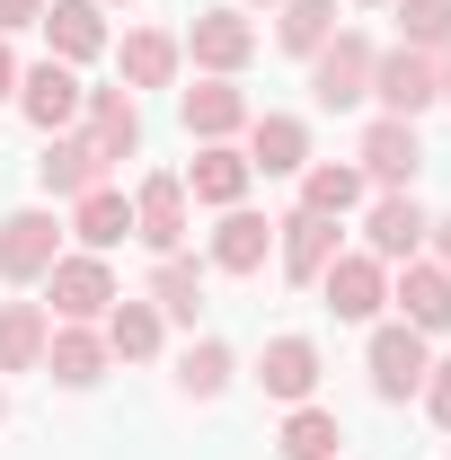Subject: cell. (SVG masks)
I'll use <instances>...</instances> for the list:
<instances>
[{
	"label": "cell",
	"instance_id": "16",
	"mask_svg": "<svg viewBox=\"0 0 451 460\" xmlns=\"http://www.w3.org/2000/svg\"><path fill=\"white\" fill-rule=\"evenodd\" d=\"M248 186H257V169H248V151H239V142H195L186 204H213V213H230V204H248Z\"/></svg>",
	"mask_w": 451,
	"mask_h": 460
},
{
	"label": "cell",
	"instance_id": "18",
	"mask_svg": "<svg viewBox=\"0 0 451 460\" xmlns=\"http://www.w3.org/2000/svg\"><path fill=\"white\" fill-rule=\"evenodd\" d=\"M177 115H186V133L195 142H230V133H248V89L239 80H195V89H177Z\"/></svg>",
	"mask_w": 451,
	"mask_h": 460
},
{
	"label": "cell",
	"instance_id": "7",
	"mask_svg": "<svg viewBox=\"0 0 451 460\" xmlns=\"http://www.w3.org/2000/svg\"><path fill=\"white\" fill-rule=\"evenodd\" d=\"M62 257V222L45 204H18V213H0V284H45Z\"/></svg>",
	"mask_w": 451,
	"mask_h": 460
},
{
	"label": "cell",
	"instance_id": "34",
	"mask_svg": "<svg viewBox=\"0 0 451 460\" xmlns=\"http://www.w3.org/2000/svg\"><path fill=\"white\" fill-rule=\"evenodd\" d=\"M45 18V0H0V36H18V27H36Z\"/></svg>",
	"mask_w": 451,
	"mask_h": 460
},
{
	"label": "cell",
	"instance_id": "11",
	"mask_svg": "<svg viewBox=\"0 0 451 460\" xmlns=\"http://www.w3.org/2000/svg\"><path fill=\"white\" fill-rule=\"evenodd\" d=\"M425 230H434V213L416 204V186H398V195H372V204H363V248H372L381 266L425 257Z\"/></svg>",
	"mask_w": 451,
	"mask_h": 460
},
{
	"label": "cell",
	"instance_id": "25",
	"mask_svg": "<svg viewBox=\"0 0 451 460\" xmlns=\"http://www.w3.org/2000/svg\"><path fill=\"white\" fill-rule=\"evenodd\" d=\"M142 301L169 319V328H195V310H204V266L177 248V257H151V284H142Z\"/></svg>",
	"mask_w": 451,
	"mask_h": 460
},
{
	"label": "cell",
	"instance_id": "19",
	"mask_svg": "<svg viewBox=\"0 0 451 460\" xmlns=\"http://www.w3.org/2000/svg\"><path fill=\"white\" fill-rule=\"evenodd\" d=\"M36 27H45L54 62H71V71L107 54V9H98V0H45V18H36Z\"/></svg>",
	"mask_w": 451,
	"mask_h": 460
},
{
	"label": "cell",
	"instance_id": "29",
	"mask_svg": "<svg viewBox=\"0 0 451 460\" xmlns=\"http://www.w3.org/2000/svg\"><path fill=\"white\" fill-rule=\"evenodd\" d=\"M337 443H345L337 407H319V399L283 407V434H275V452H283V460H337Z\"/></svg>",
	"mask_w": 451,
	"mask_h": 460
},
{
	"label": "cell",
	"instance_id": "41",
	"mask_svg": "<svg viewBox=\"0 0 451 460\" xmlns=\"http://www.w3.org/2000/svg\"><path fill=\"white\" fill-rule=\"evenodd\" d=\"M266 9H275V0H266Z\"/></svg>",
	"mask_w": 451,
	"mask_h": 460
},
{
	"label": "cell",
	"instance_id": "14",
	"mask_svg": "<svg viewBox=\"0 0 451 460\" xmlns=\"http://www.w3.org/2000/svg\"><path fill=\"white\" fill-rule=\"evenodd\" d=\"M390 301H398V319H407L416 337H451V275L434 266V257L390 266Z\"/></svg>",
	"mask_w": 451,
	"mask_h": 460
},
{
	"label": "cell",
	"instance_id": "28",
	"mask_svg": "<svg viewBox=\"0 0 451 460\" xmlns=\"http://www.w3.org/2000/svg\"><path fill=\"white\" fill-rule=\"evenodd\" d=\"M363 195H372V177L354 169V160H310V169H301V213H328V222H345Z\"/></svg>",
	"mask_w": 451,
	"mask_h": 460
},
{
	"label": "cell",
	"instance_id": "24",
	"mask_svg": "<svg viewBox=\"0 0 451 460\" xmlns=\"http://www.w3.org/2000/svg\"><path fill=\"white\" fill-rule=\"evenodd\" d=\"M62 230H71L89 257H115V248L133 239V195H115V186H89V195L71 204V222H62Z\"/></svg>",
	"mask_w": 451,
	"mask_h": 460
},
{
	"label": "cell",
	"instance_id": "37",
	"mask_svg": "<svg viewBox=\"0 0 451 460\" xmlns=\"http://www.w3.org/2000/svg\"><path fill=\"white\" fill-rule=\"evenodd\" d=\"M434 71H443V107H451V45H443V54H434Z\"/></svg>",
	"mask_w": 451,
	"mask_h": 460
},
{
	"label": "cell",
	"instance_id": "36",
	"mask_svg": "<svg viewBox=\"0 0 451 460\" xmlns=\"http://www.w3.org/2000/svg\"><path fill=\"white\" fill-rule=\"evenodd\" d=\"M18 98V54H9V36H0V107Z\"/></svg>",
	"mask_w": 451,
	"mask_h": 460
},
{
	"label": "cell",
	"instance_id": "4",
	"mask_svg": "<svg viewBox=\"0 0 451 460\" xmlns=\"http://www.w3.org/2000/svg\"><path fill=\"white\" fill-rule=\"evenodd\" d=\"M372 54H381V45H372L363 27H337V36L310 54V98H319L328 115L363 107V98H372Z\"/></svg>",
	"mask_w": 451,
	"mask_h": 460
},
{
	"label": "cell",
	"instance_id": "13",
	"mask_svg": "<svg viewBox=\"0 0 451 460\" xmlns=\"http://www.w3.org/2000/svg\"><path fill=\"white\" fill-rule=\"evenodd\" d=\"M275 257H283L292 284H319V275L345 257V230L328 222V213H301V204H292V213L275 222Z\"/></svg>",
	"mask_w": 451,
	"mask_h": 460
},
{
	"label": "cell",
	"instance_id": "27",
	"mask_svg": "<svg viewBox=\"0 0 451 460\" xmlns=\"http://www.w3.org/2000/svg\"><path fill=\"white\" fill-rule=\"evenodd\" d=\"M98 337H107V354H115V363H151V354L169 345V319H160V310L133 292V301H115L107 319H98Z\"/></svg>",
	"mask_w": 451,
	"mask_h": 460
},
{
	"label": "cell",
	"instance_id": "1",
	"mask_svg": "<svg viewBox=\"0 0 451 460\" xmlns=\"http://www.w3.org/2000/svg\"><path fill=\"white\" fill-rule=\"evenodd\" d=\"M363 372H372V399L407 407L434 372V337H416L407 319H372V345H363Z\"/></svg>",
	"mask_w": 451,
	"mask_h": 460
},
{
	"label": "cell",
	"instance_id": "3",
	"mask_svg": "<svg viewBox=\"0 0 451 460\" xmlns=\"http://www.w3.org/2000/svg\"><path fill=\"white\" fill-rule=\"evenodd\" d=\"M115 301H124V292H115V266H107V257H89V248H62V257H54V275H45V310H54L62 328H98Z\"/></svg>",
	"mask_w": 451,
	"mask_h": 460
},
{
	"label": "cell",
	"instance_id": "38",
	"mask_svg": "<svg viewBox=\"0 0 451 460\" xmlns=\"http://www.w3.org/2000/svg\"><path fill=\"white\" fill-rule=\"evenodd\" d=\"M354 9H390V0H354Z\"/></svg>",
	"mask_w": 451,
	"mask_h": 460
},
{
	"label": "cell",
	"instance_id": "20",
	"mask_svg": "<svg viewBox=\"0 0 451 460\" xmlns=\"http://www.w3.org/2000/svg\"><path fill=\"white\" fill-rule=\"evenodd\" d=\"M177 71H186V45H177L169 27H133L115 45V80L124 89H177Z\"/></svg>",
	"mask_w": 451,
	"mask_h": 460
},
{
	"label": "cell",
	"instance_id": "9",
	"mask_svg": "<svg viewBox=\"0 0 451 460\" xmlns=\"http://www.w3.org/2000/svg\"><path fill=\"white\" fill-rule=\"evenodd\" d=\"M80 98H89V89H80V71H71V62H18V98H9V107L27 115V124H36V133H71V124H80Z\"/></svg>",
	"mask_w": 451,
	"mask_h": 460
},
{
	"label": "cell",
	"instance_id": "10",
	"mask_svg": "<svg viewBox=\"0 0 451 460\" xmlns=\"http://www.w3.org/2000/svg\"><path fill=\"white\" fill-rule=\"evenodd\" d=\"M319 292H328V310H337L345 328H372V319L390 310V266H381L372 248H345L337 266L319 275Z\"/></svg>",
	"mask_w": 451,
	"mask_h": 460
},
{
	"label": "cell",
	"instance_id": "32",
	"mask_svg": "<svg viewBox=\"0 0 451 460\" xmlns=\"http://www.w3.org/2000/svg\"><path fill=\"white\" fill-rule=\"evenodd\" d=\"M390 9H398V45H416V54L451 45V0H390Z\"/></svg>",
	"mask_w": 451,
	"mask_h": 460
},
{
	"label": "cell",
	"instance_id": "12",
	"mask_svg": "<svg viewBox=\"0 0 451 460\" xmlns=\"http://www.w3.org/2000/svg\"><path fill=\"white\" fill-rule=\"evenodd\" d=\"M257 390L275 407H301L319 399V337H301V328H283V337H266V354H257V372H248Z\"/></svg>",
	"mask_w": 451,
	"mask_h": 460
},
{
	"label": "cell",
	"instance_id": "39",
	"mask_svg": "<svg viewBox=\"0 0 451 460\" xmlns=\"http://www.w3.org/2000/svg\"><path fill=\"white\" fill-rule=\"evenodd\" d=\"M98 9H133V0H98Z\"/></svg>",
	"mask_w": 451,
	"mask_h": 460
},
{
	"label": "cell",
	"instance_id": "17",
	"mask_svg": "<svg viewBox=\"0 0 451 460\" xmlns=\"http://www.w3.org/2000/svg\"><path fill=\"white\" fill-rule=\"evenodd\" d=\"M36 186H45V195H62V204H80L89 186H107V160H98V142H89V133H45Z\"/></svg>",
	"mask_w": 451,
	"mask_h": 460
},
{
	"label": "cell",
	"instance_id": "31",
	"mask_svg": "<svg viewBox=\"0 0 451 460\" xmlns=\"http://www.w3.org/2000/svg\"><path fill=\"white\" fill-rule=\"evenodd\" d=\"M328 36H337V0H275V45L292 62H310Z\"/></svg>",
	"mask_w": 451,
	"mask_h": 460
},
{
	"label": "cell",
	"instance_id": "22",
	"mask_svg": "<svg viewBox=\"0 0 451 460\" xmlns=\"http://www.w3.org/2000/svg\"><path fill=\"white\" fill-rule=\"evenodd\" d=\"M107 337H98V328H62L54 319V337H45V381H54V390H98V381H107Z\"/></svg>",
	"mask_w": 451,
	"mask_h": 460
},
{
	"label": "cell",
	"instance_id": "33",
	"mask_svg": "<svg viewBox=\"0 0 451 460\" xmlns=\"http://www.w3.org/2000/svg\"><path fill=\"white\" fill-rule=\"evenodd\" d=\"M416 399H425V416L451 434V354H434V372H425V390H416Z\"/></svg>",
	"mask_w": 451,
	"mask_h": 460
},
{
	"label": "cell",
	"instance_id": "8",
	"mask_svg": "<svg viewBox=\"0 0 451 460\" xmlns=\"http://www.w3.org/2000/svg\"><path fill=\"white\" fill-rule=\"evenodd\" d=\"M354 169L372 177L381 195L416 186V169H425V133H416L407 115H372V124H363V142H354Z\"/></svg>",
	"mask_w": 451,
	"mask_h": 460
},
{
	"label": "cell",
	"instance_id": "23",
	"mask_svg": "<svg viewBox=\"0 0 451 460\" xmlns=\"http://www.w3.org/2000/svg\"><path fill=\"white\" fill-rule=\"evenodd\" d=\"M248 169L257 177H301L310 169V124L301 115H248Z\"/></svg>",
	"mask_w": 451,
	"mask_h": 460
},
{
	"label": "cell",
	"instance_id": "30",
	"mask_svg": "<svg viewBox=\"0 0 451 460\" xmlns=\"http://www.w3.org/2000/svg\"><path fill=\"white\" fill-rule=\"evenodd\" d=\"M230 381H239V354L222 337H186V354H177V399H222Z\"/></svg>",
	"mask_w": 451,
	"mask_h": 460
},
{
	"label": "cell",
	"instance_id": "5",
	"mask_svg": "<svg viewBox=\"0 0 451 460\" xmlns=\"http://www.w3.org/2000/svg\"><path fill=\"white\" fill-rule=\"evenodd\" d=\"M372 107L381 115H416L443 107V71H434V54H416V45H381L372 54Z\"/></svg>",
	"mask_w": 451,
	"mask_h": 460
},
{
	"label": "cell",
	"instance_id": "15",
	"mask_svg": "<svg viewBox=\"0 0 451 460\" xmlns=\"http://www.w3.org/2000/svg\"><path fill=\"white\" fill-rule=\"evenodd\" d=\"M71 133H89L107 169H115V160H133V151H142V107H133V89H124V80H115V89H89Z\"/></svg>",
	"mask_w": 451,
	"mask_h": 460
},
{
	"label": "cell",
	"instance_id": "6",
	"mask_svg": "<svg viewBox=\"0 0 451 460\" xmlns=\"http://www.w3.org/2000/svg\"><path fill=\"white\" fill-rule=\"evenodd\" d=\"M186 230H195L186 177H177V169H151L142 186H133V239H142L151 257H177V248H186Z\"/></svg>",
	"mask_w": 451,
	"mask_h": 460
},
{
	"label": "cell",
	"instance_id": "2",
	"mask_svg": "<svg viewBox=\"0 0 451 460\" xmlns=\"http://www.w3.org/2000/svg\"><path fill=\"white\" fill-rule=\"evenodd\" d=\"M177 45H186V62H195L204 80H239V71L257 62L266 36H257V18H248V9H230V0H222V9H195Z\"/></svg>",
	"mask_w": 451,
	"mask_h": 460
},
{
	"label": "cell",
	"instance_id": "26",
	"mask_svg": "<svg viewBox=\"0 0 451 460\" xmlns=\"http://www.w3.org/2000/svg\"><path fill=\"white\" fill-rule=\"evenodd\" d=\"M45 337H54L45 301H0V381L9 372H45Z\"/></svg>",
	"mask_w": 451,
	"mask_h": 460
},
{
	"label": "cell",
	"instance_id": "35",
	"mask_svg": "<svg viewBox=\"0 0 451 460\" xmlns=\"http://www.w3.org/2000/svg\"><path fill=\"white\" fill-rule=\"evenodd\" d=\"M425 248H434V266H443V275H451V213H443V222H434V230H425Z\"/></svg>",
	"mask_w": 451,
	"mask_h": 460
},
{
	"label": "cell",
	"instance_id": "40",
	"mask_svg": "<svg viewBox=\"0 0 451 460\" xmlns=\"http://www.w3.org/2000/svg\"><path fill=\"white\" fill-rule=\"evenodd\" d=\"M0 416H9V390H0Z\"/></svg>",
	"mask_w": 451,
	"mask_h": 460
},
{
	"label": "cell",
	"instance_id": "21",
	"mask_svg": "<svg viewBox=\"0 0 451 460\" xmlns=\"http://www.w3.org/2000/svg\"><path fill=\"white\" fill-rule=\"evenodd\" d=\"M266 248H275V222H266V213H248V204H230L222 222H213L204 266H213V275H257V266H266Z\"/></svg>",
	"mask_w": 451,
	"mask_h": 460
}]
</instances>
